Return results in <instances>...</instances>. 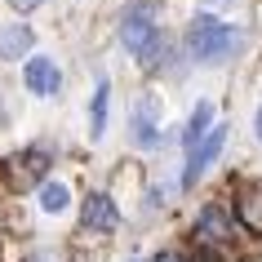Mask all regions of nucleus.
Wrapping results in <instances>:
<instances>
[{"mask_svg": "<svg viewBox=\"0 0 262 262\" xmlns=\"http://www.w3.org/2000/svg\"><path fill=\"white\" fill-rule=\"evenodd\" d=\"M23 80H27V89L36 98H54L58 84H62V71L54 67V58H40V54H36L27 62V71H23Z\"/></svg>", "mask_w": 262, "mask_h": 262, "instance_id": "nucleus-5", "label": "nucleus"}, {"mask_svg": "<svg viewBox=\"0 0 262 262\" xmlns=\"http://www.w3.org/2000/svg\"><path fill=\"white\" fill-rule=\"evenodd\" d=\"M31 45H36V36H31L27 23L0 27V62H23V58L31 54Z\"/></svg>", "mask_w": 262, "mask_h": 262, "instance_id": "nucleus-7", "label": "nucleus"}, {"mask_svg": "<svg viewBox=\"0 0 262 262\" xmlns=\"http://www.w3.org/2000/svg\"><path fill=\"white\" fill-rule=\"evenodd\" d=\"M9 5H14V9H23V14H31V9H40L45 0H9Z\"/></svg>", "mask_w": 262, "mask_h": 262, "instance_id": "nucleus-13", "label": "nucleus"}, {"mask_svg": "<svg viewBox=\"0 0 262 262\" xmlns=\"http://www.w3.org/2000/svg\"><path fill=\"white\" fill-rule=\"evenodd\" d=\"M235 218L245 222L253 235H262V182H245L235 191Z\"/></svg>", "mask_w": 262, "mask_h": 262, "instance_id": "nucleus-8", "label": "nucleus"}, {"mask_svg": "<svg viewBox=\"0 0 262 262\" xmlns=\"http://www.w3.org/2000/svg\"><path fill=\"white\" fill-rule=\"evenodd\" d=\"M120 45L138 62H156L165 54V40H160V27H156V5H134L120 23Z\"/></svg>", "mask_w": 262, "mask_h": 262, "instance_id": "nucleus-2", "label": "nucleus"}, {"mask_svg": "<svg viewBox=\"0 0 262 262\" xmlns=\"http://www.w3.org/2000/svg\"><path fill=\"white\" fill-rule=\"evenodd\" d=\"M195 235L205 240V245H222L227 240V213L222 209H200V218H195Z\"/></svg>", "mask_w": 262, "mask_h": 262, "instance_id": "nucleus-9", "label": "nucleus"}, {"mask_svg": "<svg viewBox=\"0 0 262 262\" xmlns=\"http://www.w3.org/2000/svg\"><path fill=\"white\" fill-rule=\"evenodd\" d=\"M129 138H134V147H147L151 151L156 142H160V129H156V98L147 94V98H138L134 102V111H129Z\"/></svg>", "mask_w": 262, "mask_h": 262, "instance_id": "nucleus-4", "label": "nucleus"}, {"mask_svg": "<svg viewBox=\"0 0 262 262\" xmlns=\"http://www.w3.org/2000/svg\"><path fill=\"white\" fill-rule=\"evenodd\" d=\"M187 49H191V58H200V62H227V58L240 49V31H235L231 23L213 18V14H200L191 23V31H187Z\"/></svg>", "mask_w": 262, "mask_h": 262, "instance_id": "nucleus-1", "label": "nucleus"}, {"mask_svg": "<svg viewBox=\"0 0 262 262\" xmlns=\"http://www.w3.org/2000/svg\"><path fill=\"white\" fill-rule=\"evenodd\" d=\"M107 107H111V84L98 80V84H94V102H89V124H94V138H102V129H107Z\"/></svg>", "mask_w": 262, "mask_h": 262, "instance_id": "nucleus-11", "label": "nucleus"}, {"mask_svg": "<svg viewBox=\"0 0 262 262\" xmlns=\"http://www.w3.org/2000/svg\"><path fill=\"white\" fill-rule=\"evenodd\" d=\"M36 200H40V209H45V213H62V209H67V200H71V191L62 187V182H45Z\"/></svg>", "mask_w": 262, "mask_h": 262, "instance_id": "nucleus-12", "label": "nucleus"}, {"mask_svg": "<svg viewBox=\"0 0 262 262\" xmlns=\"http://www.w3.org/2000/svg\"><path fill=\"white\" fill-rule=\"evenodd\" d=\"M80 222H84V231H111V227L120 222V209H116V200H111V195L94 191L89 200H84V213H80Z\"/></svg>", "mask_w": 262, "mask_h": 262, "instance_id": "nucleus-6", "label": "nucleus"}, {"mask_svg": "<svg viewBox=\"0 0 262 262\" xmlns=\"http://www.w3.org/2000/svg\"><path fill=\"white\" fill-rule=\"evenodd\" d=\"M222 147H227V124H209V134L200 142H195L191 151H187V173H182V187H191V182H200V173H205L213 160L222 156Z\"/></svg>", "mask_w": 262, "mask_h": 262, "instance_id": "nucleus-3", "label": "nucleus"}, {"mask_svg": "<svg viewBox=\"0 0 262 262\" xmlns=\"http://www.w3.org/2000/svg\"><path fill=\"white\" fill-rule=\"evenodd\" d=\"M253 129H258V138H262V107H258V116H253Z\"/></svg>", "mask_w": 262, "mask_h": 262, "instance_id": "nucleus-14", "label": "nucleus"}, {"mask_svg": "<svg viewBox=\"0 0 262 262\" xmlns=\"http://www.w3.org/2000/svg\"><path fill=\"white\" fill-rule=\"evenodd\" d=\"M209 124H213V107H209V102H195L191 120H187V129H182V147H187V151L209 134Z\"/></svg>", "mask_w": 262, "mask_h": 262, "instance_id": "nucleus-10", "label": "nucleus"}]
</instances>
